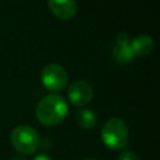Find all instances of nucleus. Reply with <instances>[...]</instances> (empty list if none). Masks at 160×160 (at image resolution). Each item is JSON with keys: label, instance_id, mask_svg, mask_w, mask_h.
Here are the masks:
<instances>
[{"label": "nucleus", "instance_id": "nucleus-4", "mask_svg": "<svg viewBox=\"0 0 160 160\" xmlns=\"http://www.w3.org/2000/svg\"><path fill=\"white\" fill-rule=\"evenodd\" d=\"M40 79L46 90L55 92L65 89V86L68 85L69 75L66 69L62 65L51 62L42 68Z\"/></svg>", "mask_w": 160, "mask_h": 160}, {"label": "nucleus", "instance_id": "nucleus-1", "mask_svg": "<svg viewBox=\"0 0 160 160\" xmlns=\"http://www.w3.org/2000/svg\"><path fill=\"white\" fill-rule=\"evenodd\" d=\"M69 111L66 100L58 95L50 94L44 96L36 105L35 114L40 124L45 126H56L64 121Z\"/></svg>", "mask_w": 160, "mask_h": 160}, {"label": "nucleus", "instance_id": "nucleus-10", "mask_svg": "<svg viewBox=\"0 0 160 160\" xmlns=\"http://www.w3.org/2000/svg\"><path fill=\"white\" fill-rule=\"evenodd\" d=\"M118 160H141V159L139 158V155L136 152H134L131 150H126L119 155Z\"/></svg>", "mask_w": 160, "mask_h": 160}, {"label": "nucleus", "instance_id": "nucleus-13", "mask_svg": "<svg viewBox=\"0 0 160 160\" xmlns=\"http://www.w3.org/2000/svg\"><path fill=\"white\" fill-rule=\"evenodd\" d=\"M82 160H96V159H82Z\"/></svg>", "mask_w": 160, "mask_h": 160}, {"label": "nucleus", "instance_id": "nucleus-2", "mask_svg": "<svg viewBox=\"0 0 160 160\" xmlns=\"http://www.w3.org/2000/svg\"><path fill=\"white\" fill-rule=\"evenodd\" d=\"M101 140L112 150L124 149L129 142V129L125 121L119 118L106 120L101 128Z\"/></svg>", "mask_w": 160, "mask_h": 160}, {"label": "nucleus", "instance_id": "nucleus-8", "mask_svg": "<svg viewBox=\"0 0 160 160\" xmlns=\"http://www.w3.org/2000/svg\"><path fill=\"white\" fill-rule=\"evenodd\" d=\"M134 56H146L154 49V39L148 34H141L130 40Z\"/></svg>", "mask_w": 160, "mask_h": 160}, {"label": "nucleus", "instance_id": "nucleus-3", "mask_svg": "<svg viewBox=\"0 0 160 160\" xmlns=\"http://www.w3.org/2000/svg\"><path fill=\"white\" fill-rule=\"evenodd\" d=\"M12 148L22 155L34 154L40 146V138L38 131L29 125H18L10 134Z\"/></svg>", "mask_w": 160, "mask_h": 160}, {"label": "nucleus", "instance_id": "nucleus-9", "mask_svg": "<svg viewBox=\"0 0 160 160\" xmlns=\"http://www.w3.org/2000/svg\"><path fill=\"white\" fill-rule=\"evenodd\" d=\"M76 122L80 128L90 130L94 129L98 124V118L95 115V112L90 109H81L78 114H76Z\"/></svg>", "mask_w": 160, "mask_h": 160}, {"label": "nucleus", "instance_id": "nucleus-5", "mask_svg": "<svg viewBox=\"0 0 160 160\" xmlns=\"http://www.w3.org/2000/svg\"><path fill=\"white\" fill-rule=\"evenodd\" d=\"M92 96H94V89L85 80L74 81L68 90V98L70 102L75 106L88 105L92 100Z\"/></svg>", "mask_w": 160, "mask_h": 160}, {"label": "nucleus", "instance_id": "nucleus-12", "mask_svg": "<svg viewBox=\"0 0 160 160\" xmlns=\"http://www.w3.org/2000/svg\"><path fill=\"white\" fill-rule=\"evenodd\" d=\"M10 160H28L25 156H22V155H16V156H14V158H11Z\"/></svg>", "mask_w": 160, "mask_h": 160}, {"label": "nucleus", "instance_id": "nucleus-11", "mask_svg": "<svg viewBox=\"0 0 160 160\" xmlns=\"http://www.w3.org/2000/svg\"><path fill=\"white\" fill-rule=\"evenodd\" d=\"M32 160H52L50 156H48L46 154H40V155H36Z\"/></svg>", "mask_w": 160, "mask_h": 160}, {"label": "nucleus", "instance_id": "nucleus-7", "mask_svg": "<svg viewBox=\"0 0 160 160\" xmlns=\"http://www.w3.org/2000/svg\"><path fill=\"white\" fill-rule=\"evenodd\" d=\"M50 11L61 20H70L78 12V4L75 0H48Z\"/></svg>", "mask_w": 160, "mask_h": 160}, {"label": "nucleus", "instance_id": "nucleus-6", "mask_svg": "<svg viewBox=\"0 0 160 160\" xmlns=\"http://www.w3.org/2000/svg\"><path fill=\"white\" fill-rule=\"evenodd\" d=\"M112 58L120 65H128L135 59L130 46V38L126 32H120L116 36L112 46Z\"/></svg>", "mask_w": 160, "mask_h": 160}]
</instances>
